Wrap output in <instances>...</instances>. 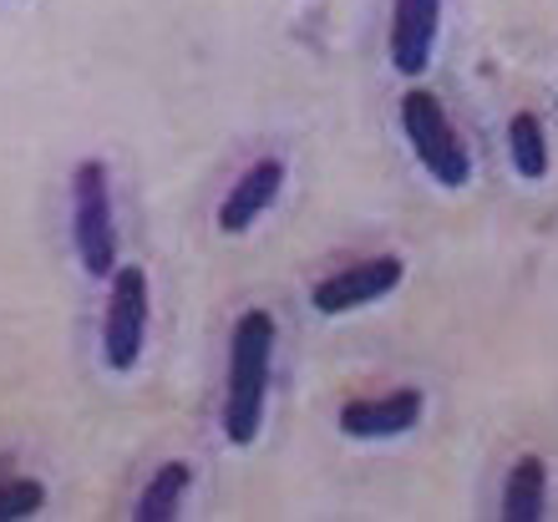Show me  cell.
I'll list each match as a JSON object with an SVG mask.
<instances>
[{"mask_svg":"<svg viewBox=\"0 0 558 522\" xmlns=\"http://www.w3.org/2000/svg\"><path fill=\"white\" fill-rule=\"evenodd\" d=\"M269 361H275V315L269 309H250L234 325V340H229V386H223V411H219L229 447H250L259 436Z\"/></svg>","mask_w":558,"mask_h":522,"instance_id":"1","label":"cell"},{"mask_svg":"<svg viewBox=\"0 0 558 522\" xmlns=\"http://www.w3.org/2000/svg\"><path fill=\"white\" fill-rule=\"evenodd\" d=\"M416 421H422V391H412V386L340 406V432L351 436V441H386V436L412 432Z\"/></svg>","mask_w":558,"mask_h":522,"instance_id":"7","label":"cell"},{"mask_svg":"<svg viewBox=\"0 0 558 522\" xmlns=\"http://www.w3.org/2000/svg\"><path fill=\"white\" fill-rule=\"evenodd\" d=\"M41 508H46V487L36 477H5L0 482V522L36 518Z\"/></svg>","mask_w":558,"mask_h":522,"instance_id":"12","label":"cell"},{"mask_svg":"<svg viewBox=\"0 0 558 522\" xmlns=\"http://www.w3.org/2000/svg\"><path fill=\"white\" fill-rule=\"evenodd\" d=\"M72 193H76V254H82V269L97 279L118 275V229H112V193H107V168L97 158L82 162L72 173Z\"/></svg>","mask_w":558,"mask_h":522,"instance_id":"3","label":"cell"},{"mask_svg":"<svg viewBox=\"0 0 558 522\" xmlns=\"http://www.w3.org/2000/svg\"><path fill=\"white\" fill-rule=\"evenodd\" d=\"M548 502V466L544 457H518L508 482H502V518L508 522H538Z\"/></svg>","mask_w":558,"mask_h":522,"instance_id":"9","label":"cell"},{"mask_svg":"<svg viewBox=\"0 0 558 522\" xmlns=\"http://www.w3.org/2000/svg\"><path fill=\"white\" fill-rule=\"evenodd\" d=\"M508 158H513L518 178L548 173V137H544V122L533 112H518L513 122H508Z\"/></svg>","mask_w":558,"mask_h":522,"instance_id":"11","label":"cell"},{"mask_svg":"<svg viewBox=\"0 0 558 522\" xmlns=\"http://www.w3.org/2000/svg\"><path fill=\"white\" fill-rule=\"evenodd\" d=\"M437 26H441V0H397V5H391L386 51H391V66H397L401 76H422L426 66H432Z\"/></svg>","mask_w":558,"mask_h":522,"instance_id":"6","label":"cell"},{"mask_svg":"<svg viewBox=\"0 0 558 522\" xmlns=\"http://www.w3.org/2000/svg\"><path fill=\"white\" fill-rule=\"evenodd\" d=\"M401 279H407V264H401L397 254L361 259V264H351V269H336L330 279H320V284L310 290V305L320 309V315H351V309H361V305L386 300Z\"/></svg>","mask_w":558,"mask_h":522,"instance_id":"5","label":"cell"},{"mask_svg":"<svg viewBox=\"0 0 558 522\" xmlns=\"http://www.w3.org/2000/svg\"><path fill=\"white\" fill-rule=\"evenodd\" d=\"M279 189H284V162H279V158L250 162V168L239 173L234 189L223 193V204H219V229H223V233H244L254 218H259V214H265V208L279 198Z\"/></svg>","mask_w":558,"mask_h":522,"instance_id":"8","label":"cell"},{"mask_svg":"<svg viewBox=\"0 0 558 522\" xmlns=\"http://www.w3.org/2000/svg\"><path fill=\"white\" fill-rule=\"evenodd\" d=\"M147 275L137 264H122L112 275L107 290V309H102V361L107 371H133L147 340Z\"/></svg>","mask_w":558,"mask_h":522,"instance_id":"4","label":"cell"},{"mask_svg":"<svg viewBox=\"0 0 558 522\" xmlns=\"http://www.w3.org/2000/svg\"><path fill=\"white\" fill-rule=\"evenodd\" d=\"M401 128H407V143H412L416 162L437 178L441 189H468L472 158H468V147H462V137H457L452 117L441 112L437 92H422V87L407 92L401 97Z\"/></svg>","mask_w":558,"mask_h":522,"instance_id":"2","label":"cell"},{"mask_svg":"<svg viewBox=\"0 0 558 522\" xmlns=\"http://www.w3.org/2000/svg\"><path fill=\"white\" fill-rule=\"evenodd\" d=\"M193 482V466L189 462H168L153 472V482L143 487V497H137V522H168L178 518V508H183V493H189Z\"/></svg>","mask_w":558,"mask_h":522,"instance_id":"10","label":"cell"}]
</instances>
